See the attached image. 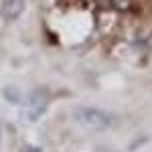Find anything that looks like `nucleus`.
<instances>
[{
	"label": "nucleus",
	"mask_w": 152,
	"mask_h": 152,
	"mask_svg": "<svg viewBox=\"0 0 152 152\" xmlns=\"http://www.w3.org/2000/svg\"><path fill=\"white\" fill-rule=\"evenodd\" d=\"M24 12V0H0V16L4 20H16Z\"/></svg>",
	"instance_id": "7ed1b4c3"
},
{
	"label": "nucleus",
	"mask_w": 152,
	"mask_h": 152,
	"mask_svg": "<svg viewBox=\"0 0 152 152\" xmlns=\"http://www.w3.org/2000/svg\"><path fill=\"white\" fill-rule=\"evenodd\" d=\"M73 118H75V122L79 126H83L87 130H95V132L112 128L114 122H116V118L112 116L110 112L97 110V107H79V110H75Z\"/></svg>",
	"instance_id": "f257e3e1"
},
{
	"label": "nucleus",
	"mask_w": 152,
	"mask_h": 152,
	"mask_svg": "<svg viewBox=\"0 0 152 152\" xmlns=\"http://www.w3.org/2000/svg\"><path fill=\"white\" fill-rule=\"evenodd\" d=\"M0 134H2V128H0Z\"/></svg>",
	"instance_id": "0eeeda50"
},
{
	"label": "nucleus",
	"mask_w": 152,
	"mask_h": 152,
	"mask_svg": "<svg viewBox=\"0 0 152 152\" xmlns=\"http://www.w3.org/2000/svg\"><path fill=\"white\" fill-rule=\"evenodd\" d=\"M47 105H49V94L45 91V89H37V91H33L31 97L26 99V110H24L26 120L37 122L39 118L47 112Z\"/></svg>",
	"instance_id": "f03ea898"
},
{
	"label": "nucleus",
	"mask_w": 152,
	"mask_h": 152,
	"mask_svg": "<svg viewBox=\"0 0 152 152\" xmlns=\"http://www.w3.org/2000/svg\"><path fill=\"white\" fill-rule=\"evenodd\" d=\"M20 152H41V148H39V146H28V144H26V146L20 148Z\"/></svg>",
	"instance_id": "423d86ee"
},
{
	"label": "nucleus",
	"mask_w": 152,
	"mask_h": 152,
	"mask_svg": "<svg viewBox=\"0 0 152 152\" xmlns=\"http://www.w3.org/2000/svg\"><path fill=\"white\" fill-rule=\"evenodd\" d=\"M112 4L118 12H128L132 8V0H112Z\"/></svg>",
	"instance_id": "20e7f679"
},
{
	"label": "nucleus",
	"mask_w": 152,
	"mask_h": 152,
	"mask_svg": "<svg viewBox=\"0 0 152 152\" xmlns=\"http://www.w3.org/2000/svg\"><path fill=\"white\" fill-rule=\"evenodd\" d=\"M14 94H18V89H14V87H6L4 89V97L8 102H12V104H18L20 102V95H14Z\"/></svg>",
	"instance_id": "39448f33"
}]
</instances>
